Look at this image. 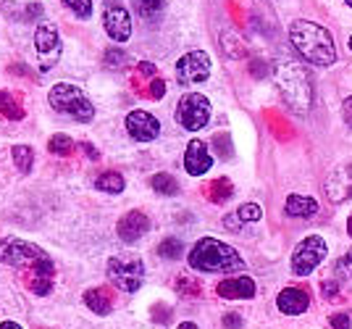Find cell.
<instances>
[{"label":"cell","instance_id":"cell-35","mask_svg":"<svg viewBox=\"0 0 352 329\" xmlns=\"http://www.w3.org/2000/svg\"><path fill=\"white\" fill-rule=\"evenodd\" d=\"M342 114H344V121L352 127V95L350 98H344V103H342Z\"/></svg>","mask_w":352,"mask_h":329},{"label":"cell","instance_id":"cell-22","mask_svg":"<svg viewBox=\"0 0 352 329\" xmlns=\"http://www.w3.org/2000/svg\"><path fill=\"white\" fill-rule=\"evenodd\" d=\"M47 148H50V153H56V156H69L74 150V140L66 135H53L50 142H47Z\"/></svg>","mask_w":352,"mask_h":329},{"label":"cell","instance_id":"cell-26","mask_svg":"<svg viewBox=\"0 0 352 329\" xmlns=\"http://www.w3.org/2000/svg\"><path fill=\"white\" fill-rule=\"evenodd\" d=\"M66 8H72L79 19H89L92 16V0H63Z\"/></svg>","mask_w":352,"mask_h":329},{"label":"cell","instance_id":"cell-5","mask_svg":"<svg viewBox=\"0 0 352 329\" xmlns=\"http://www.w3.org/2000/svg\"><path fill=\"white\" fill-rule=\"evenodd\" d=\"M0 264H8L16 269H40L45 264H50V258L45 255L43 248L24 242V240L16 237H3L0 240Z\"/></svg>","mask_w":352,"mask_h":329},{"label":"cell","instance_id":"cell-25","mask_svg":"<svg viewBox=\"0 0 352 329\" xmlns=\"http://www.w3.org/2000/svg\"><path fill=\"white\" fill-rule=\"evenodd\" d=\"M0 108H3V114L8 116V119H21L24 116V111L14 103V98L11 95H6V92H0Z\"/></svg>","mask_w":352,"mask_h":329},{"label":"cell","instance_id":"cell-8","mask_svg":"<svg viewBox=\"0 0 352 329\" xmlns=\"http://www.w3.org/2000/svg\"><path fill=\"white\" fill-rule=\"evenodd\" d=\"M326 253H329L326 240H323L321 235H308V237H305L300 245H297V248H294L292 271L297 274V277H308L310 271L316 269L323 258H326Z\"/></svg>","mask_w":352,"mask_h":329},{"label":"cell","instance_id":"cell-2","mask_svg":"<svg viewBox=\"0 0 352 329\" xmlns=\"http://www.w3.org/2000/svg\"><path fill=\"white\" fill-rule=\"evenodd\" d=\"M190 266L203 274H232V271L245 269V261L232 245L213 237H203L190 251Z\"/></svg>","mask_w":352,"mask_h":329},{"label":"cell","instance_id":"cell-41","mask_svg":"<svg viewBox=\"0 0 352 329\" xmlns=\"http://www.w3.org/2000/svg\"><path fill=\"white\" fill-rule=\"evenodd\" d=\"M85 150H87V156H89V158H98V150L92 148V145H85Z\"/></svg>","mask_w":352,"mask_h":329},{"label":"cell","instance_id":"cell-43","mask_svg":"<svg viewBox=\"0 0 352 329\" xmlns=\"http://www.w3.org/2000/svg\"><path fill=\"white\" fill-rule=\"evenodd\" d=\"M347 45H350V50H352V34H350V43H347Z\"/></svg>","mask_w":352,"mask_h":329},{"label":"cell","instance_id":"cell-27","mask_svg":"<svg viewBox=\"0 0 352 329\" xmlns=\"http://www.w3.org/2000/svg\"><path fill=\"white\" fill-rule=\"evenodd\" d=\"M239 219L242 222H261V216H263V209L258 206V203H245V206H239Z\"/></svg>","mask_w":352,"mask_h":329},{"label":"cell","instance_id":"cell-4","mask_svg":"<svg viewBox=\"0 0 352 329\" xmlns=\"http://www.w3.org/2000/svg\"><path fill=\"white\" fill-rule=\"evenodd\" d=\"M47 100H50V105H53L58 114H63V116H69V119H74V121H85V124H87V121H92V116H95L92 100H89L79 87L66 85V82L53 85Z\"/></svg>","mask_w":352,"mask_h":329},{"label":"cell","instance_id":"cell-3","mask_svg":"<svg viewBox=\"0 0 352 329\" xmlns=\"http://www.w3.org/2000/svg\"><path fill=\"white\" fill-rule=\"evenodd\" d=\"M276 82H279V90L289 108L297 114H308L313 105V82L297 61L281 59L276 63Z\"/></svg>","mask_w":352,"mask_h":329},{"label":"cell","instance_id":"cell-14","mask_svg":"<svg viewBox=\"0 0 352 329\" xmlns=\"http://www.w3.org/2000/svg\"><path fill=\"white\" fill-rule=\"evenodd\" d=\"M150 232V219L142 211H129L121 222H118V237L124 242H137L140 237H145Z\"/></svg>","mask_w":352,"mask_h":329},{"label":"cell","instance_id":"cell-44","mask_svg":"<svg viewBox=\"0 0 352 329\" xmlns=\"http://www.w3.org/2000/svg\"><path fill=\"white\" fill-rule=\"evenodd\" d=\"M344 3H347V6H350V8H352V0H344Z\"/></svg>","mask_w":352,"mask_h":329},{"label":"cell","instance_id":"cell-1","mask_svg":"<svg viewBox=\"0 0 352 329\" xmlns=\"http://www.w3.org/2000/svg\"><path fill=\"white\" fill-rule=\"evenodd\" d=\"M289 43L302 59L313 66H331L337 61V47L326 27L308 21V19H297L289 24Z\"/></svg>","mask_w":352,"mask_h":329},{"label":"cell","instance_id":"cell-21","mask_svg":"<svg viewBox=\"0 0 352 329\" xmlns=\"http://www.w3.org/2000/svg\"><path fill=\"white\" fill-rule=\"evenodd\" d=\"M11 153H14V161H16V166H19V171L30 174L32 164H34V153H32V148H27V145H16Z\"/></svg>","mask_w":352,"mask_h":329},{"label":"cell","instance_id":"cell-37","mask_svg":"<svg viewBox=\"0 0 352 329\" xmlns=\"http://www.w3.org/2000/svg\"><path fill=\"white\" fill-rule=\"evenodd\" d=\"M124 56H121V50H108V63H121Z\"/></svg>","mask_w":352,"mask_h":329},{"label":"cell","instance_id":"cell-40","mask_svg":"<svg viewBox=\"0 0 352 329\" xmlns=\"http://www.w3.org/2000/svg\"><path fill=\"white\" fill-rule=\"evenodd\" d=\"M176 329H197V324H192V321H182Z\"/></svg>","mask_w":352,"mask_h":329},{"label":"cell","instance_id":"cell-13","mask_svg":"<svg viewBox=\"0 0 352 329\" xmlns=\"http://www.w3.org/2000/svg\"><path fill=\"white\" fill-rule=\"evenodd\" d=\"M213 166V156L208 153V145L203 140H192L184 153V169L192 177H203L206 171H210Z\"/></svg>","mask_w":352,"mask_h":329},{"label":"cell","instance_id":"cell-29","mask_svg":"<svg viewBox=\"0 0 352 329\" xmlns=\"http://www.w3.org/2000/svg\"><path fill=\"white\" fill-rule=\"evenodd\" d=\"M350 316L347 314H334V316H329V324L334 329H350Z\"/></svg>","mask_w":352,"mask_h":329},{"label":"cell","instance_id":"cell-38","mask_svg":"<svg viewBox=\"0 0 352 329\" xmlns=\"http://www.w3.org/2000/svg\"><path fill=\"white\" fill-rule=\"evenodd\" d=\"M140 72L145 76H153L155 74V66H153V63H140Z\"/></svg>","mask_w":352,"mask_h":329},{"label":"cell","instance_id":"cell-32","mask_svg":"<svg viewBox=\"0 0 352 329\" xmlns=\"http://www.w3.org/2000/svg\"><path fill=\"white\" fill-rule=\"evenodd\" d=\"M163 92H166V85H163V79H153V85H150V98H163Z\"/></svg>","mask_w":352,"mask_h":329},{"label":"cell","instance_id":"cell-42","mask_svg":"<svg viewBox=\"0 0 352 329\" xmlns=\"http://www.w3.org/2000/svg\"><path fill=\"white\" fill-rule=\"evenodd\" d=\"M347 232H350V237H352V216H350V222H347Z\"/></svg>","mask_w":352,"mask_h":329},{"label":"cell","instance_id":"cell-11","mask_svg":"<svg viewBox=\"0 0 352 329\" xmlns=\"http://www.w3.org/2000/svg\"><path fill=\"white\" fill-rule=\"evenodd\" d=\"M103 24L113 43H126L132 37V16L121 3H108L105 6Z\"/></svg>","mask_w":352,"mask_h":329},{"label":"cell","instance_id":"cell-16","mask_svg":"<svg viewBox=\"0 0 352 329\" xmlns=\"http://www.w3.org/2000/svg\"><path fill=\"white\" fill-rule=\"evenodd\" d=\"M216 293L226 300H250L255 298V282L250 277H232V279L219 282Z\"/></svg>","mask_w":352,"mask_h":329},{"label":"cell","instance_id":"cell-15","mask_svg":"<svg viewBox=\"0 0 352 329\" xmlns=\"http://www.w3.org/2000/svg\"><path fill=\"white\" fill-rule=\"evenodd\" d=\"M276 306H279L281 314H287V316L305 314L310 306V295L302 290V287H287V290H281L279 293Z\"/></svg>","mask_w":352,"mask_h":329},{"label":"cell","instance_id":"cell-31","mask_svg":"<svg viewBox=\"0 0 352 329\" xmlns=\"http://www.w3.org/2000/svg\"><path fill=\"white\" fill-rule=\"evenodd\" d=\"M321 293H323V298H329V300H337L339 284L334 282V279H329V282H323V284H321Z\"/></svg>","mask_w":352,"mask_h":329},{"label":"cell","instance_id":"cell-10","mask_svg":"<svg viewBox=\"0 0 352 329\" xmlns=\"http://www.w3.org/2000/svg\"><path fill=\"white\" fill-rule=\"evenodd\" d=\"M34 47L40 59V72H50L60 59V37L53 24H40L34 32Z\"/></svg>","mask_w":352,"mask_h":329},{"label":"cell","instance_id":"cell-20","mask_svg":"<svg viewBox=\"0 0 352 329\" xmlns=\"http://www.w3.org/2000/svg\"><path fill=\"white\" fill-rule=\"evenodd\" d=\"M150 184H153V190L161 195H176L179 193V182L171 177V174H166V171H161V174H155L153 180H150Z\"/></svg>","mask_w":352,"mask_h":329},{"label":"cell","instance_id":"cell-24","mask_svg":"<svg viewBox=\"0 0 352 329\" xmlns=\"http://www.w3.org/2000/svg\"><path fill=\"white\" fill-rule=\"evenodd\" d=\"M158 255H163V258H179L182 255V242L176 237H168V240H163L161 245H158Z\"/></svg>","mask_w":352,"mask_h":329},{"label":"cell","instance_id":"cell-12","mask_svg":"<svg viewBox=\"0 0 352 329\" xmlns=\"http://www.w3.org/2000/svg\"><path fill=\"white\" fill-rule=\"evenodd\" d=\"M126 132L137 142H150L161 135V121L147 111H132V114H126Z\"/></svg>","mask_w":352,"mask_h":329},{"label":"cell","instance_id":"cell-30","mask_svg":"<svg viewBox=\"0 0 352 329\" xmlns=\"http://www.w3.org/2000/svg\"><path fill=\"white\" fill-rule=\"evenodd\" d=\"M245 327V319L239 314H226L223 316V329H242Z\"/></svg>","mask_w":352,"mask_h":329},{"label":"cell","instance_id":"cell-39","mask_svg":"<svg viewBox=\"0 0 352 329\" xmlns=\"http://www.w3.org/2000/svg\"><path fill=\"white\" fill-rule=\"evenodd\" d=\"M0 329H21V327H19L16 321H3V324H0Z\"/></svg>","mask_w":352,"mask_h":329},{"label":"cell","instance_id":"cell-9","mask_svg":"<svg viewBox=\"0 0 352 329\" xmlns=\"http://www.w3.org/2000/svg\"><path fill=\"white\" fill-rule=\"evenodd\" d=\"M208 76H210V59L203 50H192L176 61V82L179 85L190 87L197 82H206Z\"/></svg>","mask_w":352,"mask_h":329},{"label":"cell","instance_id":"cell-36","mask_svg":"<svg viewBox=\"0 0 352 329\" xmlns=\"http://www.w3.org/2000/svg\"><path fill=\"white\" fill-rule=\"evenodd\" d=\"M27 16H30V19H37V16H43V6H40V3H32L30 8H27Z\"/></svg>","mask_w":352,"mask_h":329},{"label":"cell","instance_id":"cell-6","mask_svg":"<svg viewBox=\"0 0 352 329\" xmlns=\"http://www.w3.org/2000/svg\"><path fill=\"white\" fill-rule=\"evenodd\" d=\"M108 279L124 293H137L145 279V264L140 255L118 253L108 261Z\"/></svg>","mask_w":352,"mask_h":329},{"label":"cell","instance_id":"cell-7","mask_svg":"<svg viewBox=\"0 0 352 329\" xmlns=\"http://www.w3.org/2000/svg\"><path fill=\"white\" fill-rule=\"evenodd\" d=\"M176 121L187 129V132H197L210 121V100L200 92H187L179 105H176Z\"/></svg>","mask_w":352,"mask_h":329},{"label":"cell","instance_id":"cell-19","mask_svg":"<svg viewBox=\"0 0 352 329\" xmlns=\"http://www.w3.org/2000/svg\"><path fill=\"white\" fill-rule=\"evenodd\" d=\"M95 187H98L100 193L118 195V193H124V177H121L118 171H103V174L95 180Z\"/></svg>","mask_w":352,"mask_h":329},{"label":"cell","instance_id":"cell-17","mask_svg":"<svg viewBox=\"0 0 352 329\" xmlns=\"http://www.w3.org/2000/svg\"><path fill=\"white\" fill-rule=\"evenodd\" d=\"M284 213L292 219H310L318 213V203L313 198H305V195H289L284 203Z\"/></svg>","mask_w":352,"mask_h":329},{"label":"cell","instance_id":"cell-23","mask_svg":"<svg viewBox=\"0 0 352 329\" xmlns=\"http://www.w3.org/2000/svg\"><path fill=\"white\" fill-rule=\"evenodd\" d=\"M226 198H232V182L229 180H216L210 187V200L213 203H223Z\"/></svg>","mask_w":352,"mask_h":329},{"label":"cell","instance_id":"cell-18","mask_svg":"<svg viewBox=\"0 0 352 329\" xmlns=\"http://www.w3.org/2000/svg\"><path fill=\"white\" fill-rule=\"evenodd\" d=\"M85 303H87L89 311H95V314H111V308H113V300H111V295H108V290H103V287H95V290H87L85 293Z\"/></svg>","mask_w":352,"mask_h":329},{"label":"cell","instance_id":"cell-28","mask_svg":"<svg viewBox=\"0 0 352 329\" xmlns=\"http://www.w3.org/2000/svg\"><path fill=\"white\" fill-rule=\"evenodd\" d=\"M163 0H134V8L142 16H153L155 11H161Z\"/></svg>","mask_w":352,"mask_h":329},{"label":"cell","instance_id":"cell-34","mask_svg":"<svg viewBox=\"0 0 352 329\" xmlns=\"http://www.w3.org/2000/svg\"><path fill=\"white\" fill-rule=\"evenodd\" d=\"M223 224H226V229H232V232H239L242 219H239V213H232V216H226V219H223Z\"/></svg>","mask_w":352,"mask_h":329},{"label":"cell","instance_id":"cell-33","mask_svg":"<svg viewBox=\"0 0 352 329\" xmlns=\"http://www.w3.org/2000/svg\"><path fill=\"white\" fill-rule=\"evenodd\" d=\"M337 269H339V271H344V274H347V277L352 279V253L342 255V261L337 264Z\"/></svg>","mask_w":352,"mask_h":329}]
</instances>
